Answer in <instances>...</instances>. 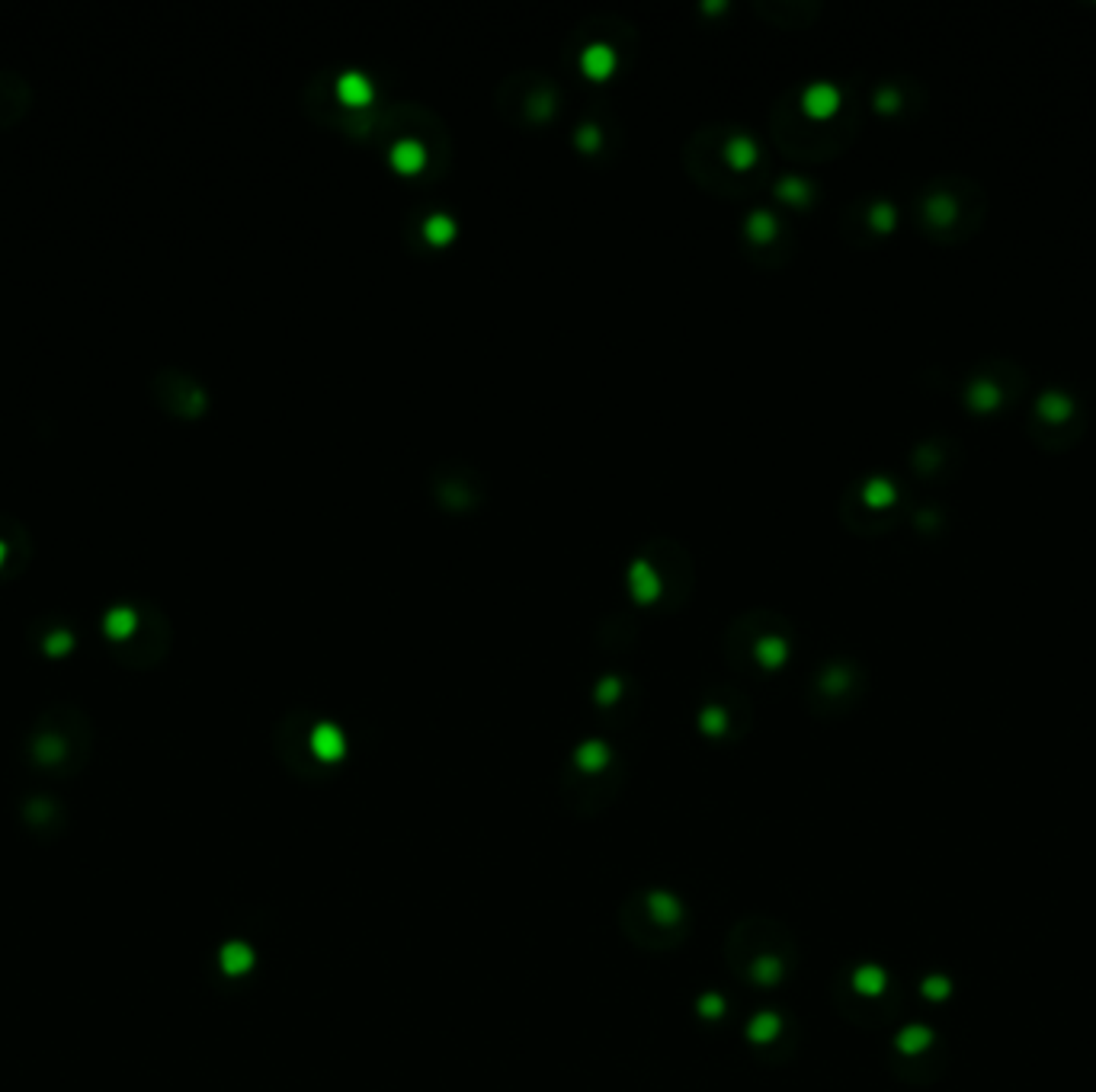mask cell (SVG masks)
Returning <instances> with one entry per match:
<instances>
[{"label": "cell", "mask_w": 1096, "mask_h": 1092, "mask_svg": "<svg viewBox=\"0 0 1096 1092\" xmlns=\"http://www.w3.org/2000/svg\"><path fill=\"white\" fill-rule=\"evenodd\" d=\"M99 631L116 660L128 670H151L170 650V619L154 599H119L99 615Z\"/></svg>", "instance_id": "6da1fadb"}, {"label": "cell", "mask_w": 1096, "mask_h": 1092, "mask_svg": "<svg viewBox=\"0 0 1096 1092\" xmlns=\"http://www.w3.org/2000/svg\"><path fill=\"white\" fill-rule=\"evenodd\" d=\"M148 388H151L154 404H157L167 416H177V420H199V416L208 410L206 385H202L196 375L186 372V369H180V365H161V369L151 375Z\"/></svg>", "instance_id": "7a4b0ae2"}, {"label": "cell", "mask_w": 1096, "mask_h": 1092, "mask_svg": "<svg viewBox=\"0 0 1096 1092\" xmlns=\"http://www.w3.org/2000/svg\"><path fill=\"white\" fill-rule=\"evenodd\" d=\"M29 561H32L29 526L14 512H0V583L20 577Z\"/></svg>", "instance_id": "3957f363"}, {"label": "cell", "mask_w": 1096, "mask_h": 1092, "mask_svg": "<svg viewBox=\"0 0 1096 1092\" xmlns=\"http://www.w3.org/2000/svg\"><path fill=\"white\" fill-rule=\"evenodd\" d=\"M32 103H36L32 83L20 71L0 68V132L23 122L29 110H32Z\"/></svg>", "instance_id": "277c9868"}, {"label": "cell", "mask_w": 1096, "mask_h": 1092, "mask_svg": "<svg viewBox=\"0 0 1096 1092\" xmlns=\"http://www.w3.org/2000/svg\"><path fill=\"white\" fill-rule=\"evenodd\" d=\"M32 641H39V648L48 654V657H58L65 650L74 648V628H71L68 619L61 615H42L36 619L32 625Z\"/></svg>", "instance_id": "5b68a950"}, {"label": "cell", "mask_w": 1096, "mask_h": 1092, "mask_svg": "<svg viewBox=\"0 0 1096 1092\" xmlns=\"http://www.w3.org/2000/svg\"><path fill=\"white\" fill-rule=\"evenodd\" d=\"M837 90L833 87H827V83H818V87H811L805 93V106H808V112L811 116H831L833 110H837Z\"/></svg>", "instance_id": "8992f818"}, {"label": "cell", "mask_w": 1096, "mask_h": 1092, "mask_svg": "<svg viewBox=\"0 0 1096 1092\" xmlns=\"http://www.w3.org/2000/svg\"><path fill=\"white\" fill-rule=\"evenodd\" d=\"M340 97H344V103L362 106V103H369V97H372V87L362 81L360 74H347V77L340 81Z\"/></svg>", "instance_id": "52a82bcc"}, {"label": "cell", "mask_w": 1096, "mask_h": 1092, "mask_svg": "<svg viewBox=\"0 0 1096 1092\" xmlns=\"http://www.w3.org/2000/svg\"><path fill=\"white\" fill-rule=\"evenodd\" d=\"M581 55H583V68L590 71L593 77H603L612 65V52L606 48V45H590V48L581 52Z\"/></svg>", "instance_id": "ba28073f"}, {"label": "cell", "mask_w": 1096, "mask_h": 1092, "mask_svg": "<svg viewBox=\"0 0 1096 1092\" xmlns=\"http://www.w3.org/2000/svg\"><path fill=\"white\" fill-rule=\"evenodd\" d=\"M866 500L872 506H889L891 500H894V487L885 484V481H872V484L866 487Z\"/></svg>", "instance_id": "9c48e42d"}, {"label": "cell", "mask_w": 1096, "mask_h": 1092, "mask_svg": "<svg viewBox=\"0 0 1096 1092\" xmlns=\"http://www.w3.org/2000/svg\"><path fill=\"white\" fill-rule=\"evenodd\" d=\"M1042 407H1045V416H1052V420H1061V416H1068V404L1058 401V398H1045V401H1042Z\"/></svg>", "instance_id": "30bf717a"}]
</instances>
